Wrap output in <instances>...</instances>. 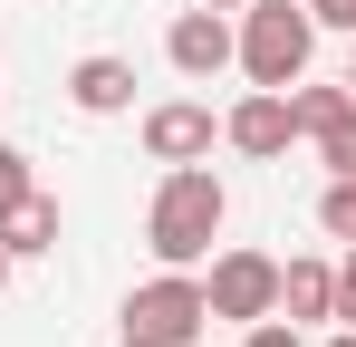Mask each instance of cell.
<instances>
[{"mask_svg":"<svg viewBox=\"0 0 356 347\" xmlns=\"http://www.w3.org/2000/svg\"><path fill=\"white\" fill-rule=\"evenodd\" d=\"M222 222H232L222 174H212V164H164V183H154V213H145V251H154L164 270H193V261H212Z\"/></svg>","mask_w":356,"mask_h":347,"instance_id":"obj_1","label":"cell"},{"mask_svg":"<svg viewBox=\"0 0 356 347\" xmlns=\"http://www.w3.org/2000/svg\"><path fill=\"white\" fill-rule=\"evenodd\" d=\"M308 49H318V20H308V0H250L232 29V68L250 77V87H298L308 77Z\"/></svg>","mask_w":356,"mask_h":347,"instance_id":"obj_2","label":"cell"},{"mask_svg":"<svg viewBox=\"0 0 356 347\" xmlns=\"http://www.w3.org/2000/svg\"><path fill=\"white\" fill-rule=\"evenodd\" d=\"M202 318H212V299H202L193 270H164V280H145L125 299V338H154V347H193Z\"/></svg>","mask_w":356,"mask_h":347,"instance_id":"obj_3","label":"cell"},{"mask_svg":"<svg viewBox=\"0 0 356 347\" xmlns=\"http://www.w3.org/2000/svg\"><path fill=\"white\" fill-rule=\"evenodd\" d=\"M202 299H212V318H280V261L270 251H222L212 261V280H202Z\"/></svg>","mask_w":356,"mask_h":347,"instance_id":"obj_4","label":"cell"},{"mask_svg":"<svg viewBox=\"0 0 356 347\" xmlns=\"http://www.w3.org/2000/svg\"><path fill=\"white\" fill-rule=\"evenodd\" d=\"M222 145L232 155H250V164H280L298 145V116H289V87H250L232 116H222Z\"/></svg>","mask_w":356,"mask_h":347,"instance_id":"obj_5","label":"cell"},{"mask_svg":"<svg viewBox=\"0 0 356 347\" xmlns=\"http://www.w3.org/2000/svg\"><path fill=\"white\" fill-rule=\"evenodd\" d=\"M212 135H222V116L202 107V97L145 107V155H154V164H212Z\"/></svg>","mask_w":356,"mask_h":347,"instance_id":"obj_6","label":"cell"},{"mask_svg":"<svg viewBox=\"0 0 356 347\" xmlns=\"http://www.w3.org/2000/svg\"><path fill=\"white\" fill-rule=\"evenodd\" d=\"M164 58H174L183 77H222L232 68V10H183L174 29H164Z\"/></svg>","mask_w":356,"mask_h":347,"instance_id":"obj_7","label":"cell"},{"mask_svg":"<svg viewBox=\"0 0 356 347\" xmlns=\"http://www.w3.org/2000/svg\"><path fill=\"white\" fill-rule=\"evenodd\" d=\"M67 107L77 116H125L135 107V58H116V49L77 58V68H67Z\"/></svg>","mask_w":356,"mask_h":347,"instance_id":"obj_8","label":"cell"},{"mask_svg":"<svg viewBox=\"0 0 356 347\" xmlns=\"http://www.w3.org/2000/svg\"><path fill=\"white\" fill-rule=\"evenodd\" d=\"M327 309H337V261H280V318L318 328Z\"/></svg>","mask_w":356,"mask_h":347,"instance_id":"obj_9","label":"cell"},{"mask_svg":"<svg viewBox=\"0 0 356 347\" xmlns=\"http://www.w3.org/2000/svg\"><path fill=\"white\" fill-rule=\"evenodd\" d=\"M0 251H10V261L58 251V193H19V203L0 213Z\"/></svg>","mask_w":356,"mask_h":347,"instance_id":"obj_10","label":"cell"},{"mask_svg":"<svg viewBox=\"0 0 356 347\" xmlns=\"http://www.w3.org/2000/svg\"><path fill=\"white\" fill-rule=\"evenodd\" d=\"M347 107H356V87H347V77H337V87H308V77H298V87H289V116H298V135H327V125H337Z\"/></svg>","mask_w":356,"mask_h":347,"instance_id":"obj_11","label":"cell"},{"mask_svg":"<svg viewBox=\"0 0 356 347\" xmlns=\"http://www.w3.org/2000/svg\"><path fill=\"white\" fill-rule=\"evenodd\" d=\"M318 222H327V241H356V174H327V193H318Z\"/></svg>","mask_w":356,"mask_h":347,"instance_id":"obj_12","label":"cell"},{"mask_svg":"<svg viewBox=\"0 0 356 347\" xmlns=\"http://www.w3.org/2000/svg\"><path fill=\"white\" fill-rule=\"evenodd\" d=\"M318 164H327V174H356V107L337 116L327 135H318Z\"/></svg>","mask_w":356,"mask_h":347,"instance_id":"obj_13","label":"cell"},{"mask_svg":"<svg viewBox=\"0 0 356 347\" xmlns=\"http://www.w3.org/2000/svg\"><path fill=\"white\" fill-rule=\"evenodd\" d=\"M19 193H39V174H29V155H19V145H0V213H10Z\"/></svg>","mask_w":356,"mask_h":347,"instance_id":"obj_14","label":"cell"},{"mask_svg":"<svg viewBox=\"0 0 356 347\" xmlns=\"http://www.w3.org/2000/svg\"><path fill=\"white\" fill-rule=\"evenodd\" d=\"M327 318H347V328H356V241H347V261H337V309H327Z\"/></svg>","mask_w":356,"mask_h":347,"instance_id":"obj_15","label":"cell"},{"mask_svg":"<svg viewBox=\"0 0 356 347\" xmlns=\"http://www.w3.org/2000/svg\"><path fill=\"white\" fill-rule=\"evenodd\" d=\"M308 20H318V29H347V39H356V0H308Z\"/></svg>","mask_w":356,"mask_h":347,"instance_id":"obj_16","label":"cell"},{"mask_svg":"<svg viewBox=\"0 0 356 347\" xmlns=\"http://www.w3.org/2000/svg\"><path fill=\"white\" fill-rule=\"evenodd\" d=\"M241 347H308V338H298V328H280V318H250V338H241Z\"/></svg>","mask_w":356,"mask_h":347,"instance_id":"obj_17","label":"cell"},{"mask_svg":"<svg viewBox=\"0 0 356 347\" xmlns=\"http://www.w3.org/2000/svg\"><path fill=\"white\" fill-rule=\"evenodd\" d=\"M202 10H250V0H202Z\"/></svg>","mask_w":356,"mask_h":347,"instance_id":"obj_18","label":"cell"},{"mask_svg":"<svg viewBox=\"0 0 356 347\" xmlns=\"http://www.w3.org/2000/svg\"><path fill=\"white\" fill-rule=\"evenodd\" d=\"M327 347H356V328H337V338H327Z\"/></svg>","mask_w":356,"mask_h":347,"instance_id":"obj_19","label":"cell"},{"mask_svg":"<svg viewBox=\"0 0 356 347\" xmlns=\"http://www.w3.org/2000/svg\"><path fill=\"white\" fill-rule=\"evenodd\" d=\"M0 289H10V251H0Z\"/></svg>","mask_w":356,"mask_h":347,"instance_id":"obj_20","label":"cell"},{"mask_svg":"<svg viewBox=\"0 0 356 347\" xmlns=\"http://www.w3.org/2000/svg\"><path fill=\"white\" fill-rule=\"evenodd\" d=\"M347 87H356V49H347Z\"/></svg>","mask_w":356,"mask_h":347,"instance_id":"obj_21","label":"cell"},{"mask_svg":"<svg viewBox=\"0 0 356 347\" xmlns=\"http://www.w3.org/2000/svg\"><path fill=\"white\" fill-rule=\"evenodd\" d=\"M125 347H154V338H125Z\"/></svg>","mask_w":356,"mask_h":347,"instance_id":"obj_22","label":"cell"}]
</instances>
